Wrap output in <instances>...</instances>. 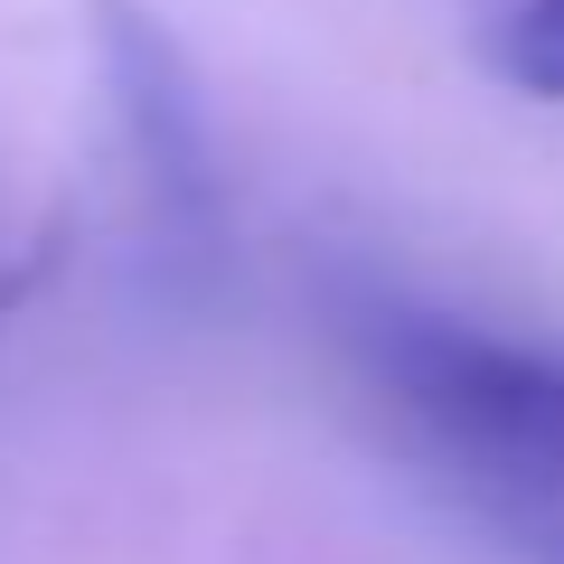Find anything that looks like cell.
<instances>
[{
	"label": "cell",
	"instance_id": "obj_3",
	"mask_svg": "<svg viewBox=\"0 0 564 564\" xmlns=\"http://www.w3.org/2000/svg\"><path fill=\"white\" fill-rule=\"evenodd\" d=\"M499 76L536 104H564V0H508L499 20Z\"/></svg>",
	"mask_w": 564,
	"mask_h": 564
},
{
	"label": "cell",
	"instance_id": "obj_4",
	"mask_svg": "<svg viewBox=\"0 0 564 564\" xmlns=\"http://www.w3.org/2000/svg\"><path fill=\"white\" fill-rule=\"evenodd\" d=\"M536 564H564V527H545V536H536Z\"/></svg>",
	"mask_w": 564,
	"mask_h": 564
},
{
	"label": "cell",
	"instance_id": "obj_2",
	"mask_svg": "<svg viewBox=\"0 0 564 564\" xmlns=\"http://www.w3.org/2000/svg\"><path fill=\"white\" fill-rule=\"evenodd\" d=\"M104 76H113V104H122V132H132L151 198L180 207V217H217V141H207V104L188 85L170 29L104 0Z\"/></svg>",
	"mask_w": 564,
	"mask_h": 564
},
{
	"label": "cell",
	"instance_id": "obj_1",
	"mask_svg": "<svg viewBox=\"0 0 564 564\" xmlns=\"http://www.w3.org/2000/svg\"><path fill=\"white\" fill-rule=\"evenodd\" d=\"M367 377L452 462L518 489H564V339L462 321V311L377 302L358 321Z\"/></svg>",
	"mask_w": 564,
	"mask_h": 564
}]
</instances>
